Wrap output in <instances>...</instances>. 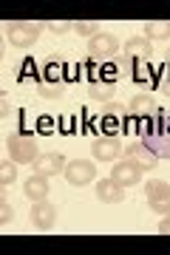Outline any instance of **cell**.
I'll return each instance as SVG.
<instances>
[{
    "label": "cell",
    "mask_w": 170,
    "mask_h": 255,
    "mask_svg": "<svg viewBox=\"0 0 170 255\" xmlns=\"http://www.w3.org/2000/svg\"><path fill=\"white\" fill-rule=\"evenodd\" d=\"M57 130H60V133H63V136H71V133H77V130H80V128H77V117H71V114H68V117H60V122H57Z\"/></svg>",
    "instance_id": "cell-25"
},
{
    "label": "cell",
    "mask_w": 170,
    "mask_h": 255,
    "mask_svg": "<svg viewBox=\"0 0 170 255\" xmlns=\"http://www.w3.org/2000/svg\"><path fill=\"white\" fill-rule=\"evenodd\" d=\"M34 77L37 82L43 80V74L37 71V65H34V60H23V65H20V74H17V82H28Z\"/></svg>",
    "instance_id": "cell-22"
},
{
    "label": "cell",
    "mask_w": 170,
    "mask_h": 255,
    "mask_svg": "<svg viewBox=\"0 0 170 255\" xmlns=\"http://www.w3.org/2000/svg\"><path fill=\"white\" fill-rule=\"evenodd\" d=\"M159 233H162V236H170V216L159 224Z\"/></svg>",
    "instance_id": "cell-33"
},
{
    "label": "cell",
    "mask_w": 170,
    "mask_h": 255,
    "mask_svg": "<svg viewBox=\"0 0 170 255\" xmlns=\"http://www.w3.org/2000/svg\"><path fill=\"white\" fill-rule=\"evenodd\" d=\"M119 51V40L114 34H102L99 31L97 37H91L88 40V54L94 60H108V57H114Z\"/></svg>",
    "instance_id": "cell-10"
},
{
    "label": "cell",
    "mask_w": 170,
    "mask_h": 255,
    "mask_svg": "<svg viewBox=\"0 0 170 255\" xmlns=\"http://www.w3.org/2000/svg\"><path fill=\"white\" fill-rule=\"evenodd\" d=\"M0 216H3L0 221H9V219H11V207L6 204V201H3V207H0Z\"/></svg>",
    "instance_id": "cell-32"
},
{
    "label": "cell",
    "mask_w": 170,
    "mask_h": 255,
    "mask_svg": "<svg viewBox=\"0 0 170 255\" xmlns=\"http://www.w3.org/2000/svg\"><path fill=\"white\" fill-rule=\"evenodd\" d=\"M139 139H142L159 159H170V114L159 111L156 117L142 119V125H139Z\"/></svg>",
    "instance_id": "cell-1"
},
{
    "label": "cell",
    "mask_w": 170,
    "mask_h": 255,
    "mask_svg": "<svg viewBox=\"0 0 170 255\" xmlns=\"http://www.w3.org/2000/svg\"><path fill=\"white\" fill-rule=\"evenodd\" d=\"M74 28H77L82 37H97V34H99V26H97V23H88V20H80V23H74Z\"/></svg>",
    "instance_id": "cell-28"
},
{
    "label": "cell",
    "mask_w": 170,
    "mask_h": 255,
    "mask_svg": "<svg viewBox=\"0 0 170 255\" xmlns=\"http://www.w3.org/2000/svg\"><path fill=\"white\" fill-rule=\"evenodd\" d=\"M168 216H170V213H168Z\"/></svg>",
    "instance_id": "cell-35"
},
{
    "label": "cell",
    "mask_w": 170,
    "mask_h": 255,
    "mask_svg": "<svg viewBox=\"0 0 170 255\" xmlns=\"http://www.w3.org/2000/svg\"><path fill=\"white\" fill-rule=\"evenodd\" d=\"M122 156H125V159H131L139 170H153V167H156V162H159V156L153 153L145 142H131V145H125V147H122Z\"/></svg>",
    "instance_id": "cell-5"
},
{
    "label": "cell",
    "mask_w": 170,
    "mask_h": 255,
    "mask_svg": "<svg viewBox=\"0 0 170 255\" xmlns=\"http://www.w3.org/2000/svg\"><path fill=\"white\" fill-rule=\"evenodd\" d=\"M159 77L162 68H153L151 60H134V65H131V80L142 88H159Z\"/></svg>",
    "instance_id": "cell-7"
},
{
    "label": "cell",
    "mask_w": 170,
    "mask_h": 255,
    "mask_svg": "<svg viewBox=\"0 0 170 255\" xmlns=\"http://www.w3.org/2000/svg\"><path fill=\"white\" fill-rule=\"evenodd\" d=\"M65 91L63 82H37V94L43 97V100H60Z\"/></svg>",
    "instance_id": "cell-20"
},
{
    "label": "cell",
    "mask_w": 170,
    "mask_h": 255,
    "mask_svg": "<svg viewBox=\"0 0 170 255\" xmlns=\"http://www.w3.org/2000/svg\"><path fill=\"white\" fill-rule=\"evenodd\" d=\"M0 102H3V105H0V114H3V117H9V111H11V100H9V94H3V97H0Z\"/></svg>",
    "instance_id": "cell-31"
},
{
    "label": "cell",
    "mask_w": 170,
    "mask_h": 255,
    "mask_svg": "<svg viewBox=\"0 0 170 255\" xmlns=\"http://www.w3.org/2000/svg\"><path fill=\"white\" fill-rule=\"evenodd\" d=\"M54 221H57V207H54L51 201H34V207H31V224L37 230H51Z\"/></svg>",
    "instance_id": "cell-11"
},
{
    "label": "cell",
    "mask_w": 170,
    "mask_h": 255,
    "mask_svg": "<svg viewBox=\"0 0 170 255\" xmlns=\"http://www.w3.org/2000/svg\"><path fill=\"white\" fill-rule=\"evenodd\" d=\"M168 97H170V94H168Z\"/></svg>",
    "instance_id": "cell-36"
},
{
    "label": "cell",
    "mask_w": 170,
    "mask_h": 255,
    "mask_svg": "<svg viewBox=\"0 0 170 255\" xmlns=\"http://www.w3.org/2000/svg\"><path fill=\"white\" fill-rule=\"evenodd\" d=\"M6 147H9V153H11V159L17 164H26V162H34L37 156V150L40 147L34 145V136H23V133H11L9 136V142H6Z\"/></svg>",
    "instance_id": "cell-4"
},
{
    "label": "cell",
    "mask_w": 170,
    "mask_h": 255,
    "mask_svg": "<svg viewBox=\"0 0 170 255\" xmlns=\"http://www.w3.org/2000/svg\"><path fill=\"white\" fill-rule=\"evenodd\" d=\"M97 196L102 204H119V201L125 199V187L119 182H114V179H102L97 184Z\"/></svg>",
    "instance_id": "cell-15"
},
{
    "label": "cell",
    "mask_w": 170,
    "mask_h": 255,
    "mask_svg": "<svg viewBox=\"0 0 170 255\" xmlns=\"http://www.w3.org/2000/svg\"><path fill=\"white\" fill-rule=\"evenodd\" d=\"M94 164L88 162V159H74V162L65 164V179L71 184H77V187H85V184L94 182Z\"/></svg>",
    "instance_id": "cell-9"
},
{
    "label": "cell",
    "mask_w": 170,
    "mask_h": 255,
    "mask_svg": "<svg viewBox=\"0 0 170 255\" xmlns=\"http://www.w3.org/2000/svg\"><path fill=\"white\" fill-rule=\"evenodd\" d=\"M168 63H170V51H168Z\"/></svg>",
    "instance_id": "cell-34"
},
{
    "label": "cell",
    "mask_w": 170,
    "mask_h": 255,
    "mask_svg": "<svg viewBox=\"0 0 170 255\" xmlns=\"http://www.w3.org/2000/svg\"><path fill=\"white\" fill-rule=\"evenodd\" d=\"M28 119H31L28 108H20V114H17V125H20V133H23V136H31V130H37V128L31 125Z\"/></svg>",
    "instance_id": "cell-26"
},
{
    "label": "cell",
    "mask_w": 170,
    "mask_h": 255,
    "mask_svg": "<svg viewBox=\"0 0 170 255\" xmlns=\"http://www.w3.org/2000/svg\"><path fill=\"white\" fill-rule=\"evenodd\" d=\"M91 153L97 162H114L122 156V145H119V136H97L94 145H91Z\"/></svg>",
    "instance_id": "cell-8"
},
{
    "label": "cell",
    "mask_w": 170,
    "mask_h": 255,
    "mask_svg": "<svg viewBox=\"0 0 170 255\" xmlns=\"http://www.w3.org/2000/svg\"><path fill=\"white\" fill-rule=\"evenodd\" d=\"M128 114H134L136 119H151L159 114V105H156V100H153L151 94H136L134 100H131Z\"/></svg>",
    "instance_id": "cell-14"
},
{
    "label": "cell",
    "mask_w": 170,
    "mask_h": 255,
    "mask_svg": "<svg viewBox=\"0 0 170 255\" xmlns=\"http://www.w3.org/2000/svg\"><path fill=\"white\" fill-rule=\"evenodd\" d=\"M14 179H17V167H14L11 162H3V164H0V184H3V187H9Z\"/></svg>",
    "instance_id": "cell-24"
},
{
    "label": "cell",
    "mask_w": 170,
    "mask_h": 255,
    "mask_svg": "<svg viewBox=\"0 0 170 255\" xmlns=\"http://www.w3.org/2000/svg\"><path fill=\"white\" fill-rule=\"evenodd\" d=\"M122 117H125V108L122 105H108L97 122V130L102 136H119L122 133Z\"/></svg>",
    "instance_id": "cell-6"
},
{
    "label": "cell",
    "mask_w": 170,
    "mask_h": 255,
    "mask_svg": "<svg viewBox=\"0 0 170 255\" xmlns=\"http://www.w3.org/2000/svg\"><path fill=\"white\" fill-rule=\"evenodd\" d=\"M145 196H148V207L159 216H168L170 213V184L162 182V179H151L148 187H145Z\"/></svg>",
    "instance_id": "cell-3"
},
{
    "label": "cell",
    "mask_w": 170,
    "mask_h": 255,
    "mask_svg": "<svg viewBox=\"0 0 170 255\" xmlns=\"http://www.w3.org/2000/svg\"><path fill=\"white\" fill-rule=\"evenodd\" d=\"M145 37L148 40H168L170 37V23H162V20H153L145 26Z\"/></svg>",
    "instance_id": "cell-21"
},
{
    "label": "cell",
    "mask_w": 170,
    "mask_h": 255,
    "mask_svg": "<svg viewBox=\"0 0 170 255\" xmlns=\"http://www.w3.org/2000/svg\"><path fill=\"white\" fill-rule=\"evenodd\" d=\"M111 179L114 182H119L122 187H131V184H139V179H142V170L136 167L131 159H122V162H117L114 164V170H111Z\"/></svg>",
    "instance_id": "cell-12"
},
{
    "label": "cell",
    "mask_w": 170,
    "mask_h": 255,
    "mask_svg": "<svg viewBox=\"0 0 170 255\" xmlns=\"http://www.w3.org/2000/svg\"><path fill=\"white\" fill-rule=\"evenodd\" d=\"M65 159L60 153H40L34 159V170L40 176H57V173H65Z\"/></svg>",
    "instance_id": "cell-13"
},
{
    "label": "cell",
    "mask_w": 170,
    "mask_h": 255,
    "mask_svg": "<svg viewBox=\"0 0 170 255\" xmlns=\"http://www.w3.org/2000/svg\"><path fill=\"white\" fill-rule=\"evenodd\" d=\"M43 80L40 82H65V63L60 57H48L43 63Z\"/></svg>",
    "instance_id": "cell-17"
},
{
    "label": "cell",
    "mask_w": 170,
    "mask_h": 255,
    "mask_svg": "<svg viewBox=\"0 0 170 255\" xmlns=\"http://www.w3.org/2000/svg\"><path fill=\"white\" fill-rule=\"evenodd\" d=\"M23 190H26V196H28L31 201H43L45 196H48V176L34 173L26 184H23Z\"/></svg>",
    "instance_id": "cell-18"
},
{
    "label": "cell",
    "mask_w": 170,
    "mask_h": 255,
    "mask_svg": "<svg viewBox=\"0 0 170 255\" xmlns=\"http://www.w3.org/2000/svg\"><path fill=\"white\" fill-rule=\"evenodd\" d=\"M45 26L51 28L54 34H65L68 28H74V23H68V20H51V23H45Z\"/></svg>",
    "instance_id": "cell-29"
},
{
    "label": "cell",
    "mask_w": 170,
    "mask_h": 255,
    "mask_svg": "<svg viewBox=\"0 0 170 255\" xmlns=\"http://www.w3.org/2000/svg\"><path fill=\"white\" fill-rule=\"evenodd\" d=\"M114 91H117L114 82H94V85H88L91 100H97V102H108L111 97H114Z\"/></svg>",
    "instance_id": "cell-19"
},
{
    "label": "cell",
    "mask_w": 170,
    "mask_h": 255,
    "mask_svg": "<svg viewBox=\"0 0 170 255\" xmlns=\"http://www.w3.org/2000/svg\"><path fill=\"white\" fill-rule=\"evenodd\" d=\"M125 54L131 60H151L153 57V46L148 37H131L125 43Z\"/></svg>",
    "instance_id": "cell-16"
},
{
    "label": "cell",
    "mask_w": 170,
    "mask_h": 255,
    "mask_svg": "<svg viewBox=\"0 0 170 255\" xmlns=\"http://www.w3.org/2000/svg\"><path fill=\"white\" fill-rule=\"evenodd\" d=\"M40 28H43V23H9L6 37L14 48H31L40 40Z\"/></svg>",
    "instance_id": "cell-2"
},
{
    "label": "cell",
    "mask_w": 170,
    "mask_h": 255,
    "mask_svg": "<svg viewBox=\"0 0 170 255\" xmlns=\"http://www.w3.org/2000/svg\"><path fill=\"white\" fill-rule=\"evenodd\" d=\"M139 125H142V119H136L134 114H125V117H122V133H125V136L136 133V130H139Z\"/></svg>",
    "instance_id": "cell-27"
},
{
    "label": "cell",
    "mask_w": 170,
    "mask_h": 255,
    "mask_svg": "<svg viewBox=\"0 0 170 255\" xmlns=\"http://www.w3.org/2000/svg\"><path fill=\"white\" fill-rule=\"evenodd\" d=\"M34 128H37V133H40V136H51L54 130H57V122H54V117L43 114V117H37Z\"/></svg>",
    "instance_id": "cell-23"
},
{
    "label": "cell",
    "mask_w": 170,
    "mask_h": 255,
    "mask_svg": "<svg viewBox=\"0 0 170 255\" xmlns=\"http://www.w3.org/2000/svg\"><path fill=\"white\" fill-rule=\"evenodd\" d=\"M114 80H117V65L102 63V82H114Z\"/></svg>",
    "instance_id": "cell-30"
}]
</instances>
